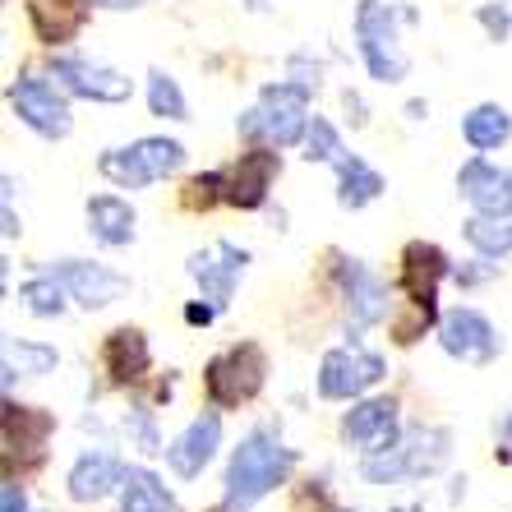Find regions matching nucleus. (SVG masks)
I'll return each instance as SVG.
<instances>
[{
  "mask_svg": "<svg viewBox=\"0 0 512 512\" xmlns=\"http://www.w3.org/2000/svg\"><path fill=\"white\" fill-rule=\"evenodd\" d=\"M453 273L448 268V254L439 245H429V240H411L402 250V310L393 314V342L397 346H411L434 328L439 319V282Z\"/></svg>",
  "mask_w": 512,
  "mask_h": 512,
  "instance_id": "1",
  "label": "nucleus"
},
{
  "mask_svg": "<svg viewBox=\"0 0 512 512\" xmlns=\"http://www.w3.org/2000/svg\"><path fill=\"white\" fill-rule=\"evenodd\" d=\"M291 466H296V453L277 439L273 429H254L240 439V448L231 453L227 462V508L231 512H245L263 499V494H273L277 485H286L291 476Z\"/></svg>",
  "mask_w": 512,
  "mask_h": 512,
  "instance_id": "2",
  "label": "nucleus"
},
{
  "mask_svg": "<svg viewBox=\"0 0 512 512\" xmlns=\"http://www.w3.org/2000/svg\"><path fill=\"white\" fill-rule=\"evenodd\" d=\"M305 107H310V88L277 79V84H268L259 93V107H250L240 116V134L254 148H291V143H300L305 130H310Z\"/></svg>",
  "mask_w": 512,
  "mask_h": 512,
  "instance_id": "3",
  "label": "nucleus"
},
{
  "mask_svg": "<svg viewBox=\"0 0 512 512\" xmlns=\"http://www.w3.org/2000/svg\"><path fill=\"white\" fill-rule=\"evenodd\" d=\"M402 19H411V10L402 5H383V0H360L356 10V42H360V56H365V70L370 79L379 84H402L411 60H406L402 47Z\"/></svg>",
  "mask_w": 512,
  "mask_h": 512,
  "instance_id": "4",
  "label": "nucleus"
},
{
  "mask_svg": "<svg viewBox=\"0 0 512 512\" xmlns=\"http://www.w3.org/2000/svg\"><path fill=\"white\" fill-rule=\"evenodd\" d=\"M268 379V356H263L259 342H236L227 346L222 356L208 360L203 370V388H208V402L217 411H236V406L254 402Z\"/></svg>",
  "mask_w": 512,
  "mask_h": 512,
  "instance_id": "5",
  "label": "nucleus"
},
{
  "mask_svg": "<svg viewBox=\"0 0 512 512\" xmlns=\"http://www.w3.org/2000/svg\"><path fill=\"white\" fill-rule=\"evenodd\" d=\"M180 167H185V143L176 139H139L130 148H107L97 157V171L120 190H143V185L167 180Z\"/></svg>",
  "mask_w": 512,
  "mask_h": 512,
  "instance_id": "6",
  "label": "nucleus"
},
{
  "mask_svg": "<svg viewBox=\"0 0 512 512\" xmlns=\"http://www.w3.org/2000/svg\"><path fill=\"white\" fill-rule=\"evenodd\" d=\"M10 107H14V116L24 120L33 134H42V139H65L70 125H74L65 93L33 70L19 74V79L10 84Z\"/></svg>",
  "mask_w": 512,
  "mask_h": 512,
  "instance_id": "7",
  "label": "nucleus"
},
{
  "mask_svg": "<svg viewBox=\"0 0 512 512\" xmlns=\"http://www.w3.org/2000/svg\"><path fill=\"white\" fill-rule=\"evenodd\" d=\"M383 374H388L383 370V356H374V351H365V346H356V342L333 346L319 365V397H328V402H351V397L370 393Z\"/></svg>",
  "mask_w": 512,
  "mask_h": 512,
  "instance_id": "8",
  "label": "nucleus"
},
{
  "mask_svg": "<svg viewBox=\"0 0 512 512\" xmlns=\"http://www.w3.org/2000/svg\"><path fill=\"white\" fill-rule=\"evenodd\" d=\"M47 273L56 277V282L70 291V300H79L84 310H107V305H116V300L130 291V277L107 268V263H93V259H56Z\"/></svg>",
  "mask_w": 512,
  "mask_h": 512,
  "instance_id": "9",
  "label": "nucleus"
},
{
  "mask_svg": "<svg viewBox=\"0 0 512 512\" xmlns=\"http://www.w3.org/2000/svg\"><path fill=\"white\" fill-rule=\"evenodd\" d=\"M51 74L65 93L84 97V102H130L134 84L111 65H97L84 56H51Z\"/></svg>",
  "mask_w": 512,
  "mask_h": 512,
  "instance_id": "10",
  "label": "nucleus"
},
{
  "mask_svg": "<svg viewBox=\"0 0 512 512\" xmlns=\"http://www.w3.org/2000/svg\"><path fill=\"white\" fill-rule=\"evenodd\" d=\"M51 434H56V416H51V411L5 402V462L10 466H14V457H19V471L42 466Z\"/></svg>",
  "mask_w": 512,
  "mask_h": 512,
  "instance_id": "11",
  "label": "nucleus"
},
{
  "mask_svg": "<svg viewBox=\"0 0 512 512\" xmlns=\"http://www.w3.org/2000/svg\"><path fill=\"white\" fill-rule=\"evenodd\" d=\"M333 277L346 296V314L356 328H374L379 319H388V286H383L379 273H370L365 263L346 259V254H333Z\"/></svg>",
  "mask_w": 512,
  "mask_h": 512,
  "instance_id": "12",
  "label": "nucleus"
},
{
  "mask_svg": "<svg viewBox=\"0 0 512 512\" xmlns=\"http://www.w3.org/2000/svg\"><path fill=\"white\" fill-rule=\"evenodd\" d=\"M245 263H250V254L240 250V245H231V240H217L213 250L190 254V277L199 282V291H203V300H208V305L227 310L231 296H236L240 273H245Z\"/></svg>",
  "mask_w": 512,
  "mask_h": 512,
  "instance_id": "13",
  "label": "nucleus"
},
{
  "mask_svg": "<svg viewBox=\"0 0 512 512\" xmlns=\"http://www.w3.org/2000/svg\"><path fill=\"white\" fill-rule=\"evenodd\" d=\"M439 342H443V351L453 360H462V365H485V360L499 356V333H494V323H489L480 310H466V305L453 314H443Z\"/></svg>",
  "mask_w": 512,
  "mask_h": 512,
  "instance_id": "14",
  "label": "nucleus"
},
{
  "mask_svg": "<svg viewBox=\"0 0 512 512\" xmlns=\"http://www.w3.org/2000/svg\"><path fill=\"white\" fill-rule=\"evenodd\" d=\"M217 443H222V416H217V406H213V411L194 416L190 425H185V429L176 434V439L167 443V462H171V471H176L180 480H194V476L203 471V466L213 462Z\"/></svg>",
  "mask_w": 512,
  "mask_h": 512,
  "instance_id": "15",
  "label": "nucleus"
},
{
  "mask_svg": "<svg viewBox=\"0 0 512 512\" xmlns=\"http://www.w3.org/2000/svg\"><path fill=\"white\" fill-rule=\"evenodd\" d=\"M457 190L466 194V203L485 217H512V171L494 167L485 157H471L457 171Z\"/></svg>",
  "mask_w": 512,
  "mask_h": 512,
  "instance_id": "16",
  "label": "nucleus"
},
{
  "mask_svg": "<svg viewBox=\"0 0 512 512\" xmlns=\"http://www.w3.org/2000/svg\"><path fill=\"white\" fill-rule=\"evenodd\" d=\"M282 176V157L273 148H250L236 157V167L227 171V203L231 208H263L273 180Z\"/></svg>",
  "mask_w": 512,
  "mask_h": 512,
  "instance_id": "17",
  "label": "nucleus"
},
{
  "mask_svg": "<svg viewBox=\"0 0 512 512\" xmlns=\"http://www.w3.org/2000/svg\"><path fill=\"white\" fill-rule=\"evenodd\" d=\"M342 439L351 448H365V453H383L397 443V402L393 397H370V402H356L342 416Z\"/></svg>",
  "mask_w": 512,
  "mask_h": 512,
  "instance_id": "18",
  "label": "nucleus"
},
{
  "mask_svg": "<svg viewBox=\"0 0 512 512\" xmlns=\"http://www.w3.org/2000/svg\"><path fill=\"white\" fill-rule=\"evenodd\" d=\"M93 0H28V24H33L37 42L47 47H65L84 33Z\"/></svg>",
  "mask_w": 512,
  "mask_h": 512,
  "instance_id": "19",
  "label": "nucleus"
},
{
  "mask_svg": "<svg viewBox=\"0 0 512 512\" xmlns=\"http://www.w3.org/2000/svg\"><path fill=\"white\" fill-rule=\"evenodd\" d=\"M102 365H107L111 383H139L153 365V351H148V337L139 328H116V333L102 342Z\"/></svg>",
  "mask_w": 512,
  "mask_h": 512,
  "instance_id": "20",
  "label": "nucleus"
},
{
  "mask_svg": "<svg viewBox=\"0 0 512 512\" xmlns=\"http://www.w3.org/2000/svg\"><path fill=\"white\" fill-rule=\"evenodd\" d=\"M65 485H70L74 503H97V499H107L116 485H125V466L111 453H84L70 466V480H65Z\"/></svg>",
  "mask_w": 512,
  "mask_h": 512,
  "instance_id": "21",
  "label": "nucleus"
},
{
  "mask_svg": "<svg viewBox=\"0 0 512 512\" xmlns=\"http://www.w3.org/2000/svg\"><path fill=\"white\" fill-rule=\"evenodd\" d=\"M88 231H93V240H102V245H111V250H120V245H130L134 240V208L125 199H116V194H93L88 199Z\"/></svg>",
  "mask_w": 512,
  "mask_h": 512,
  "instance_id": "22",
  "label": "nucleus"
},
{
  "mask_svg": "<svg viewBox=\"0 0 512 512\" xmlns=\"http://www.w3.org/2000/svg\"><path fill=\"white\" fill-rule=\"evenodd\" d=\"M120 512H176L171 489L143 471V466H125V485H120Z\"/></svg>",
  "mask_w": 512,
  "mask_h": 512,
  "instance_id": "23",
  "label": "nucleus"
},
{
  "mask_svg": "<svg viewBox=\"0 0 512 512\" xmlns=\"http://www.w3.org/2000/svg\"><path fill=\"white\" fill-rule=\"evenodd\" d=\"M397 453L406 476H429L448 457V429H411L406 439H397Z\"/></svg>",
  "mask_w": 512,
  "mask_h": 512,
  "instance_id": "24",
  "label": "nucleus"
},
{
  "mask_svg": "<svg viewBox=\"0 0 512 512\" xmlns=\"http://www.w3.org/2000/svg\"><path fill=\"white\" fill-rule=\"evenodd\" d=\"M462 134L476 153H489V148H503L512 139V116L499 107V102H480L471 116L462 120Z\"/></svg>",
  "mask_w": 512,
  "mask_h": 512,
  "instance_id": "25",
  "label": "nucleus"
},
{
  "mask_svg": "<svg viewBox=\"0 0 512 512\" xmlns=\"http://www.w3.org/2000/svg\"><path fill=\"white\" fill-rule=\"evenodd\" d=\"M337 176H342V185H337V203L351 208V213L383 194V176L370 167V162H360V157H342V162H337Z\"/></svg>",
  "mask_w": 512,
  "mask_h": 512,
  "instance_id": "26",
  "label": "nucleus"
},
{
  "mask_svg": "<svg viewBox=\"0 0 512 512\" xmlns=\"http://www.w3.org/2000/svg\"><path fill=\"white\" fill-rule=\"evenodd\" d=\"M60 365V351L47 342H24V337H10L5 342V388L14 383V374H28V379H37V374H51Z\"/></svg>",
  "mask_w": 512,
  "mask_h": 512,
  "instance_id": "27",
  "label": "nucleus"
},
{
  "mask_svg": "<svg viewBox=\"0 0 512 512\" xmlns=\"http://www.w3.org/2000/svg\"><path fill=\"white\" fill-rule=\"evenodd\" d=\"M466 240L476 245L480 259H503L512 250V217H485L476 213L466 222Z\"/></svg>",
  "mask_w": 512,
  "mask_h": 512,
  "instance_id": "28",
  "label": "nucleus"
},
{
  "mask_svg": "<svg viewBox=\"0 0 512 512\" xmlns=\"http://www.w3.org/2000/svg\"><path fill=\"white\" fill-rule=\"evenodd\" d=\"M19 300H24V310L37 314V319H60L65 314V300H70V291L56 282L51 273L33 277V282L19 286Z\"/></svg>",
  "mask_w": 512,
  "mask_h": 512,
  "instance_id": "29",
  "label": "nucleus"
},
{
  "mask_svg": "<svg viewBox=\"0 0 512 512\" xmlns=\"http://www.w3.org/2000/svg\"><path fill=\"white\" fill-rule=\"evenodd\" d=\"M148 111L162 120H190V102L180 93V84L171 79L167 70H153L148 74Z\"/></svg>",
  "mask_w": 512,
  "mask_h": 512,
  "instance_id": "30",
  "label": "nucleus"
},
{
  "mask_svg": "<svg viewBox=\"0 0 512 512\" xmlns=\"http://www.w3.org/2000/svg\"><path fill=\"white\" fill-rule=\"evenodd\" d=\"M213 203H227V171H203L185 185V208L190 213H199V208L208 213Z\"/></svg>",
  "mask_w": 512,
  "mask_h": 512,
  "instance_id": "31",
  "label": "nucleus"
},
{
  "mask_svg": "<svg viewBox=\"0 0 512 512\" xmlns=\"http://www.w3.org/2000/svg\"><path fill=\"white\" fill-rule=\"evenodd\" d=\"M305 157H310V162H342V157H346L337 130L323 116H314L310 130H305Z\"/></svg>",
  "mask_w": 512,
  "mask_h": 512,
  "instance_id": "32",
  "label": "nucleus"
},
{
  "mask_svg": "<svg viewBox=\"0 0 512 512\" xmlns=\"http://www.w3.org/2000/svg\"><path fill=\"white\" fill-rule=\"evenodd\" d=\"M125 425H130V434H134V443H139L143 453H167V448H162V439H157V425H153V411H130V420H125Z\"/></svg>",
  "mask_w": 512,
  "mask_h": 512,
  "instance_id": "33",
  "label": "nucleus"
},
{
  "mask_svg": "<svg viewBox=\"0 0 512 512\" xmlns=\"http://www.w3.org/2000/svg\"><path fill=\"white\" fill-rule=\"evenodd\" d=\"M480 24H485V33L494 37V42H503V37L512 33V10L499 5V0H489V5H480Z\"/></svg>",
  "mask_w": 512,
  "mask_h": 512,
  "instance_id": "34",
  "label": "nucleus"
},
{
  "mask_svg": "<svg viewBox=\"0 0 512 512\" xmlns=\"http://www.w3.org/2000/svg\"><path fill=\"white\" fill-rule=\"evenodd\" d=\"M0 512H28V503H24V489L14 485H5V494H0Z\"/></svg>",
  "mask_w": 512,
  "mask_h": 512,
  "instance_id": "35",
  "label": "nucleus"
},
{
  "mask_svg": "<svg viewBox=\"0 0 512 512\" xmlns=\"http://www.w3.org/2000/svg\"><path fill=\"white\" fill-rule=\"evenodd\" d=\"M453 277L462 286H480V282H489V277H494V263H485V268H457Z\"/></svg>",
  "mask_w": 512,
  "mask_h": 512,
  "instance_id": "36",
  "label": "nucleus"
},
{
  "mask_svg": "<svg viewBox=\"0 0 512 512\" xmlns=\"http://www.w3.org/2000/svg\"><path fill=\"white\" fill-rule=\"evenodd\" d=\"M185 319H190V323H203V328H208V323L217 319V305H190V310H185Z\"/></svg>",
  "mask_w": 512,
  "mask_h": 512,
  "instance_id": "37",
  "label": "nucleus"
},
{
  "mask_svg": "<svg viewBox=\"0 0 512 512\" xmlns=\"http://www.w3.org/2000/svg\"><path fill=\"white\" fill-rule=\"evenodd\" d=\"M93 5H102V10H143L148 0H93Z\"/></svg>",
  "mask_w": 512,
  "mask_h": 512,
  "instance_id": "38",
  "label": "nucleus"
},
{
  "mask_svg": "<svg viewBox=\"0 0 512 512\" xmlns=\"http://www.w3.org/2000/svg\"><path fill=\"white\" fill-rule=\"evenodd\" d=\"M503 439H508V443H512V416H508V420H503Z\"/></svg>",
  "mask_w": 512,
  "mask_h": 512,
  "instance_id": "39",
  "label": "nucleus"
}]
</instances>
